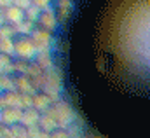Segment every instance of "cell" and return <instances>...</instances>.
Here are the masks:
<instances>
[{
  "label": "cell",
  "instance_id": "5bb4252c",
  "mask_svg": "<svg viewBox=\"0 0 150 138\" xmlns=\"http://www.w3.org/2000/svg\"><path fill=\"white\" fill-rule=\"evenodd\" d=\"M12 70V54L11 53H0V73Z\"/></svg>",
  "mask_w": 150,
  "mask_h": 138
},
{
  "label": "cell",
  "instance_id": "5b68a950",
  "mask_svg": "<svg viewBox=\"0 0 150 138\" xmlns=\"http://www.w3.org/2000/svg\"><path fill=\"white\" fill-rule=\"evenodd\" d=\"M54 5V16L59 23H65L72 12V0H52Z\"/></svg>",
  "mask_w": 150,
  "mask_h": 138
},
{
  "label": "cell",
  "instance_id": "3957f363",
  "mask_svg": "<svg viewBox=\"0 0 150 138\" xmlns=\"http://www.w3.org/2000/svg\"><path fill=\"white\" fill-rule=\"evenodd\" d=\"M30 35L33 37L35 46H37V47H42V49L49 47L51 42H52L51 30L45 28V26H42V25H38V23H35V21H33V25H32V32H30Z\"/></svg>",
  "mask_w": 150,
  "mask_h": 138
},
{
  "label": "cell",
  "instance_id": "277c9868",
  "mask_svg": "<svg viewBox=\"0 0 150 138\" xmlns=\"http://www.w3.org/2000/svg\"><path fill=\"white\" fill-rule=\"evenodd\" d=\"M2 14H4V19L11 21V23H14V25H21V23L25 21V9L19 7V5L14 4V2L2 9Z\"/></svg>",
  "mask_w": 150,
  "mask_h": 138
},
{
  "label": "cell",
  "instance_id": "9a60e30c",
  "mask_svg": "<svg viewBox=\"0 0 150 138\" xmlns=\"http://www.w3.org/2000/svg\"><path fill=\"white\" fill-rule=\"evenodd\" d=\"M33 61L37 63L38 67H42V68H47V67H51V56H49L45 51H37V54H35Z\"/></svg>",
  "mask_w": 150,
  "mask_h": 138
},
{
  "label": "cell",
  "instance_id": "30bf717a",
  "mask_svg": "<svg viewBox=\"0 0 150 138\" xmlns=\"http://www.w3.org/2000/svg\"><path fill=\"white\" fill-rule=\"evenodd\" d=\"M38 115H40V110H37L35 107H26V108H21V121L28 126L32 124H37Z\"/></svg>",
  "mask_w": 150,
  "mask_h": 138
},
{
  "label": "cell",
  "instance_id": "8fae6325",
  "mask_svg": "<svg viewBox=\"0 0 150 138\" xmlns=\"http://www.w3.org/2000/svg\"><path fill=\"white\" fill-rule=\"evenodd\" d=\"M30 65H32L30 56H21V54L12 56V70H16V72H26L28 73Z\"/></svg>",
  "mask_w": 150,
  "mask_h": 138
},
{
  "label": "cell",
  "instance_id": "9c48e42d",
  "mask_svg": "<svg viewBox=\"0 0 150 138\" xmlns=\"http://www.w3.org/2000/svg\"><path fill=\"white\" fill-rule=\"evenodd\" d=\"M49 105H51V96H49V93H45V91H35L33 93V107L40 110V112H44V110H47L49 108Z\"/></svg>",
  "mask_w": 150,
  "mask_h": 138
},
{
  "label": "cell",
  "instance_id": "6da1fadb",
  "mask_svg": "<svg viewBox=\"0 0 150 138\" xmlns=\"http://www.w3.org/2000/svg\"><path fill=\"white\" fill-rule=\"evenodd\" d=\"M11 44H12V51L16 54H21V56H32L37 51L33 37L30 33H26V32H19L18 30L11 37Z\"/></svg>",
  "mask_w": 150,
  "mask_h": 138
},
{
  "label": "cell",
  "instance_id": "7402d4cb",
  "mask_svg": "<svg viewBox=\"0 0 150 138\" xmlns=\"http://www.w3.org/2000/svg\"><path fill=\"white\" fill-rule=\"evenodd\" d=\"M12 2H14V0H0V7L4 9V7H7V5H9V4H12Z\"/></svg>",
  "mask_w": 150,
  "mask_h": 138
},
{
  "label": "cell",
  "instance_id": "e0dca14e",
  "mask_svg": "<svg viewBox=\"0 0 150 138\" xmlns=\"http://www.w3.org/2000/svg\"><path fill=\"white\" fill-rule=\"evenodd\" d=\"M19 107H33V93H19Z\"/></svg>",
  "mask_w": 150,
  "mask_h": 138
},
{
  "label": "cell",
  "instance_id": "44dd1931",
  "mask_svg": "<svg viewBox=\"0 0 150 138\" xmlns=\"http://www.w3.org/2000/svg\"><path fill=\"white\" fill-rule=\"evenodd\" d=\"M14 4H18L19 7H23V9H26L28 5H32V0H14Z\"/></svg>",
  "mask_w": 150,
  "mask_h": 138
},
{
  "label": "cell",
  "instance_id": "ac0fdd59",
  "mask_svg": "<svg viewBox=\"0 0 150 138\" xmlns=\"http://www.w3.org/2000/svg\"><path fill=\"white\" fill-rule=\"evenodd\" d=\"M11 51H12V44H11V38L0 37V53H11Z\"/></svg>",
  "mask_w": 150,
  "mask_h": 138
},
{
  "label": "cell",
  "instance_id": "4fadbf2b",
  "mask_svg": "<svg viewBox=\"0 0 150 138\" xmlns=\"http://www.w3.org/2000/svg\"><path fill=\"white\" fill-rule=\"evenodd\" d=\"M18 32V25H14V23H11V21H7V19H4V21H0V37H5V38H11L12 35Z\"/></svg>",
  "mask_w": 150,
  "mask_h": 138
},
{
  "label": "cell",
  "instance_id": "cb8c5ba5",
  "mask_svg": "<svg viewBox=\"0 0 150 138\" xmlns=\"http://www.w3.org/2000/svg\"><path fill=\"white\" fill-rule=\"evenodd\" d=\"M0 122H2V121H0Z\"/></svg>",
  "mask_w": 150,
  "mask_h": 138
},
{
  "label": "cell",
  "instance_id": "8992f818",
  "mask_svg": "<svg viewBox=\"0 0 150 138\" xmlns=\"http://www.w3.org/2000/svg\"><path fill=\"white\" fill-rule=\"evenodd\" d=\"M21 119V107L18 105H9V107H0V121L2 122H14Z\"/></svg>",
  "mask_w": 150,
  "mask_h": 138
},
{
  "label": "cell",
  "instance_id": "d6986e66",
  "mask_svg": "<svg viewBox=\"0 0 150 138\" xmlns=\"http://www.w3.org/2000/svg\"><path fill=\"white\" fill-rule=\"evenodd\" d=\"M12 133H11V124L7 122H0V138H11Z\"/></svg>",
  "mask_w": 150,
  "mask_h": 138
},
{
  "label": "cell",
  "instance_id": "2e32d148",
  "mask_svg": "<svg viewBox=\"0 0 150 138\" xmlns=\"http://www.w3.org/2000/svg\"><path fill=\"white\" fill-rule=\"evenodd\" d=\"M52 121H54V119H52L49 114H40L37 124L44 129V131H51V129H52Z\"/></svg>",
  "mask_w": 150,
  "mask_h": 138
},
{
  "label": "cell",
  "instance_id": "7c38bea8",
  "mask_svg": "<svg viewBox=\"0 0 150 138\" xmlns=\"http://www.w3.org/2000/svg\"><path fill=\"white\" fill-rule=\"evenodd\" d=\"M11 133H12L14 138H25V137H28V133H30V126L25 124L21 119L14 121V122H11Z\"/></svg>",
  "mask_w": 150,
  "mask_h": 138
},
{
  "label": "cell",
  "instance_id": "ffe728a7",
  "mask_svg": "<svg viewBox=\"0 0 150 138\" xmlns=\"http://www.w3.org/2000/svg\"><path fill=\"white\" fill-rule=\"evenodd\" d=\"M51 2H52V0H32V4H33V5H37L38 9H45Z\"/></svg>",
  "mask_w": 150,
  "mask_h": 138
},
{
  "label": "cell",
  "instance_id": "7a4b0ae2",
  "mask_svg": "<svg viewBox=\"0 0 150 138\" xmlns=\"http://www.w3.org/2000/svg\"><path fill=\"white\" fill-rule=\"evenodd\" d=\"M11 79H12V84H14V89L19 91V93H35V87L32 84V77L26 73V72H16V70H11L9 72Z\"/></svg>",
  "mask_w": 150,
  "mask_h": 138
},
{
  "label": "cell",
  "instance_id": "ba28073f",
  "mask_svg": "<svg viewBox=\"0 0 150 138\" xmlns=\"http://www.w3.org/2000/svg\"><path fill=\"white\" fill-rule=\"evenodd\" d=\"M35 23L45 26V28H49V30H52V28L56 26V16H54V12L47 11V9H38V14H37Z\"/></svg>",
  "mask_w": 150,
  "mask_h": 138
},
{
  "label": "cell",
  "instance_id": "52a82bcc",
  "mask_svg": "<svg viewBox=\"0 0 150 138\" xmlns=\"http://www.w3.org/2000/svg\"><path fill=\"white\" fill-rule=\"evenodd\" d=\"M9 105L19 107V91L9 89V87H0V107H9Z\"/></svg>",
  "mask_w": 150,
  "mask_h": 138
},
{
  "label": "cell",
  "instance_id": "603a6c76",
  "mask_svg": "<svg viewBox=\"0 0 150 138\" xmlns=\"http://www.w3.org/2000/svg\"><path fill=\"white\" fill-rule=\"evenodd\" d=\"M0 87H2V73H0Z\"/></svg>",
  "mask_w": 150,
  "mask_h": 138
}]
</instances>
